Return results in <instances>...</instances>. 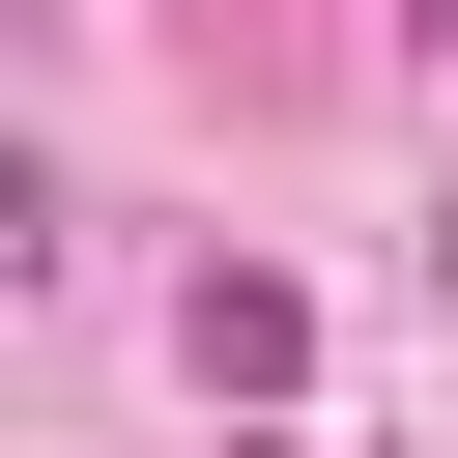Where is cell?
I'll use <instances>...</instances> for the list:
<instances>
[{"label": "cell", "mask_w": 458, "mask_h": 458, "mask_svg": "<svg viewBox=\"0 0 458 458\" xmlns=\"http://www.w3.org/2000/svg\"><path fill=\"white\" fill-rule=\"evenodd\" d=\"M172 344H200V401H286V372H315V315H286V286H258V258H229V286H200V315H172Z\"/></svg>", "instance_id": "1"}, {"label": "cell", "mask_w": 458, "mask_h": 458, "mask_svg": "<svg viewBox=\"0 0 458 458\" xmlns=\"http://www.w3.org/2000/svg\"><path fill=\"white\" fill-rule=\"evenodd\" d=\"M401 29H429V57H458V0H401Z\"/></svg>", "instance_id": "2"}]
</instances>
